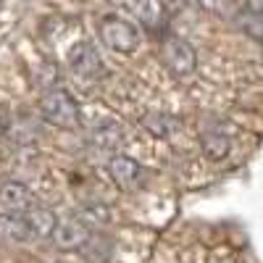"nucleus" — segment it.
I'll return each instance as SVG.
<instances>
[{"label":"nucleus","mask_w":263,"mask_h":263,"mask_svg":"<svg viewBox=\"0 0 263 263\" xmlns=\"http://www.w3.org/2000/svg\"><path fill=\"white\" fill-rule=\"evenodd\" d=\"M40 116L58 129H74L79 124V103L63 87H50L40 100Z\"/></svg>","instance_id":"nucleus-2"},{"label":"nucleus","mask_w":263,"mask_h":263,"mask_svg":"<svg viewBox=\"0 0 263 263\" xmlns=\"http://www.w3.org/2000/svg\"><path fill=\"white\" fill-rule=\"evenodd\" d=\"M190 3H195L197 8H203V11H211V13H229L232 0H190Z\"/></svg>","instance_id":"nucleus-16"},{"label":"nucleus","mask_w":263,"mask_h":263,"mask_svg":"<svg viewBox=\"0 0 263 263\" xmlns=\"http://www.w3.org/2000/svg\"><path fill=\"white\" fill-rule=\"evenodd\" d=\"M200 147H203L208 161H224L232 150V137L216 121V124H208L200 129Z\"/></svg>","instance_id":"nucleus-10"},{"label":"nucleus","mask_w":263,"mask_h":263,"mask_svg":"<svg viewBox=\"0 0 263 263\" xmlns=\"http://www.w3.org/2000/svg\"><path fill=\"white\" fill-rule=\"evenodd\" d=\"M84 255H87V260H98V263H105L108 258H111V242L108 239H103V237H95L92 234V239L87 242V248H84Z\"/></svg>","instance_id":"nucleus-15"},{"label":"nucleus","mask_w":263,"mask_h":263,"mask_svg":"<svg viewBox=\"0 0 263 263\" xmlns=\"http://www.w3.org/2000/svg\"><path fill=\"white\" fill-rule=\"evenodd\" d=\"M119 3L140 27H145L150 32L163 29V21H166L163 0H119Z\"/></svg>","instance_id":"nucleus-8"},{"label":"nucleus","mask_w":263,"mask_h":263,"mask_svg":"<svg viewBox=\"0 0 263 263\" xmlns=\"http://www.w3.org/2000/svg\"><path fill=\"white\" fill-rule=\"evenodd\" d=\"M69 69L71 74H77L79 79H87V82H98L108 74V66L103 61V53L95 48V42L90 40H79L77 45H71L69 50Z\"/></svg>","instance_id":"nucleus-4"},{"label":"nucleus","mask_w":263,"mask_h":263,"mask_svg":"<svg viewBox=\"0 0 263 263\" xmlns=\"http://www.w3.org/2000/svg\"><path fill=\"white\" fill-rule=\"evenodd\" d=\"M24 216H27V224H29L32 242L50 239L53 232H55V227H58V221H61V218H58L50 208H45V205H34V208H29Z\"/></svg>","instance_id":"nucleus-12"},{"label":"nucleus","mask_w":263,"mask_h":263,"mask_svg":"<svg viewBox=\"0 0 263 263\" xmlns=\"http://www.w3.org/2000/svg\"><path fill=\"white\" fill-rule=\"evenodd\" d=\"M105 171H108V177H111V182L126 192H135V190H142L145 182H147V168L142 163H137L135 158H129V156H114V158H108L105 163Z\"/></svg>","instance_id":"nucleus-5"},{"label":"nucleus","mask_w":263,"mask_h":263,"mask_svg":"<svg viewBox=\"0 0 263 263\" xmlns=\"http://www.w3.org/2000/svg\"><path fill=\"white\" fill-rule=\"evenodd\" d=\"M24 242H32L27 216L0 213V245H24Z\"/></svg>","instance_id":"nucleus-11"},{"label":"nucleus","mask_w":263,"mask_h":263,"mask_svg":"<svg viewBox=\"0 0 263 263\" xmlns=\"http://www.w3.org/2000/svg\"><path fill=\"white\" fill-rule=\"evenodd\" d=\"M0 208H3V213H27L29 208H34L32 190L16 179L3 182L0 184Z\"/></svg>","instance_id":"nucleus-9"},{"label":"nucleus","mask_w":263,"mask_h":263,"mask_svg":"<svg viewBox=\"0 0 263 263\" xmlns=\"http://www.w3.org/2000/svg\"><path fill=\"white\" fill-rule=\"evenodd\" d=\"M140 124L145 126V132H150L153 137H161V140L177 135V132L182 129V121L168 111H147Z\"/></svg>","instance_id":"nucleus-13"},{"label":"nucleus","mask_w":263,"mask_h":263,"mask_svg":"<svg viewBox=\"0 0 263 263\" xmlns=\"http://www.w3.org/2000/svg\"><path fill=\"white\" fill-rule=\"evenodd\" d=\"M161 55H163L166 69L177 79H187L197 69V53H195V48L190 45L184 37H179V34H166L163 37Z\"/></svg>","instance_id":"nucleus-3"},{"label":"nucleus","mask_w":263,"mask_h":263,"mask_svg":"<svg viewBox=\"0 0 263 263\" xmlns=\"http://www.w3.org/2000/svg\"><path fill=\"white\" fill-rule=\"evenodd\" d=\"M79 218H82L84 224L105 227V224H111V208H105L103 203H87V205L79 211Z\"/></svg>","instance_id":"nucleus-14"},{"label":"nucleus","mask_w":263,"mask_h":263,"mask_svg":"<svg viewBox=\"0 0 263 263\" xmlns=\"http://www.w3.org/2000/svg\"><path fill=\"white\" fill-rule=\"evenodd\" d=\"M124 147V129L116 121H100L87 132V150L114 158Z\"/></svg>","instance_id":"nucleus-7"},{"label":"nucleus","mask_w":263,"mask_h":263,"mask_svg":"<svg viewBox=\"0 0 263 263\" xmlns=\"http://www.w3.org/2000/svg\"><path fill=\"white\" fill-rule=\"evenodd\" d=\"M98 34L103 40L105 48H111L114 53H135L140 45H142V32L135 21H129L124 16H116V13H108L100 18L98 24Z\"/></svg>","instance_id":"nucleus-1"},{"label":"nucleus","mask_w":263,"mask_h":263,"mask_svg":"<svg viewBox=\"0 0 263 263\" xmlns=\"http://www.w3.org/2000/svg\"><path fill=\"white\" fill-rule=\"evenodd\" d=\"M90 239H92L90 227H87L79 216H69V218H61L58 221L50 242L63 253H74V250H84Z\"/></svg>","instance_id":"nucleus-6"}]
</instances>
